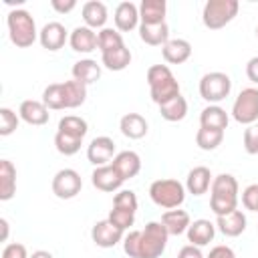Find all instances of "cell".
<instances>
[{
    "mask_svg": "<svg viewBox=\"0 0 258 258\" xmlns=\"http://www.w3.org/2000/svg\"><path fill=\"white\" fill-rule=\"evenodd\" d=\"M62 93H64V109H77L87 101V85L75 79L62 83Z\"/></svg>",
    "mask_w": 258,
    "mask_h": 258,
    "instance_id": "30",
    "label": "cell"
},
{
    "mask_svg": "<svg viewBox=\"0 0 258 258\" xmlns=\"http://www.w3.org/2000/svg\"><path fill=\"white\" fill-rule=\"evenodd\" d=\"M52 194L58 198V200H73L75 196L81 194L83 189V179H81V173L73 167H64V169H58L52 177Z\"/></svg>",
    "mask_w": 258,
    "mask_h": 258,
    "instance_id": "9",
    "label": "cell"
},
{
    "mask_svg": "<svg viewBox=\"0 0 258 258\" xmlns=\"http://www.w3.org/2000/svg\"><path fill=\"white\" fill-rule=\"evenodd\" d=\"M230 91H232V79L222 71L206 73L200 79V95L210 105H218L220 101H224L230 95Z\"/></svg>",
    "mask_w": 258,
    "mask_h": 258,
    "instance_id": "7",
    "label": "cell"
},
{
    "mask_svg": "<svg viewBox=\"0 0 258 258\" xmlns=\"http://www.w3.org/2000/svg\"><path fill=\"white\" fill-rule=\"evenodd\" d=\"M6 24H8V34H10V40L12 44H16L18 48H28L34 44V40L38 38V30H36V24H34V18L28 10L24 8H16V10H10L8 12V18H6Z\"/></svg>",
    "mask_w": 258,
    "mask_h": 258,
    "instance_id": "3",
    "label": "cell"
},
{
    "mask_svg": "<svg viewBox=\"0 0 258 258\" xmlns=\"http://www.w3.org/2000/svg\"><path fill=\"white\" fill-rule=\"evenodd\" d=\"M149 198L155 206L163 210H175L185 200V185L177 179H155L149 185Z\"/></svg>",
    "mask_w": 258,
    "mask_h": 258,
    "instance_id": "4",
    "label": "cell"
},
{
    "mask_svg": "<svg viewBox=\"0 0 258 258\" xmlns=\"http://www.w3.org/2000/svg\"><path fill=\"white\" fill-rule=\"evenodd\" d=\"M125 238V232L121 228H117L115 224H111L109 220H99L93 224L91 228V240L99 246V248H113L117 246L121 240Z\"/></svg>",
    "mask_w": 258,
    "mask_h": 258,
    "instance_id": "10",
    "label": "cell"
},
{
    "mask_svg": "<svg viewBox=\"0 0 258 258\" xmlns=\"http://www.w3.org/2000/svg\"><path fill=\"white\" fill-rule=\"evenodd\" d=\"M16 194V167L10 159L0 161V200L8 202Z\"/></svg>",
    "mask_w": 258,
    "mask_h": 258,
    "instance_id": "28",
    "label": "cell"
},
{
    "mask_svg": "<svg viewBox=\"0 0 258 258\" xmlns=\"http://www.w3.org/2000/svg\"><path fill=\"white\" fill-rule=\"evenodd\" d=\"M139 236H141V230H131L123 238V250L129 258H139Z\"/></svg>",
    "mask_w": 258,
    "mask_h": 258,
    "instance_id": "41",
    "label": "cell"
},
{
    "mask_svg": "<svg viewBox=\"0 0 258 258\" xmlns=\"http://www.w3.org/2000/svg\"><path fill=\"white\" fill-rule=\"evenodd\" d=\"M2 258H30V256H28V250H26L24 244L12 242V244H6V246H4Z\"/></svg>",
    "mask_w": 258,
    "mask_h": 258,
    "instance_id": "44",
    "label": "cell"
},
{
    "mask_svg": "<svg viewBox=\"0 0 258 258\" xmlns=\"http://www.w3.org/2000/svg\"><path fill=\"white\" fill-rule=\"evenodd\" d=\"M216 226L224 236L236 238L246 230V216H244L242 210H234V212H230L226 216H218L216 218Z\"/></svg>",
    "mask_w": 258,
    "mask_h": 258,
    "instance_id": "20",
    "label": "cell"
},
{
    "mask_svg": "<svg viewBox=\"0 0 258 258\" xmlns=\"http://www.w3.org/2000/svg\"><path fill=\"white\" fill-rule=\"evenodd\" d=\"M42 103L52 109V111H60L64 109V93H62V83H52L42 91Z\"/></svg>",
    "mask_w": 258,
    "mask_h": 258,
    "instance_id": "36",
    "label": "cell"
},
{
    "mask_svg": "<svg viewBox=\"0 0 258 258\" xmlns=\"http://www.w3.org/2000/svg\"><path fill=\"white\" fill-rule=\"evenodd\" d=\"M246 77H248L254 85H258V56H252V58L246 62Z\"/></svg>",
    "mask_w": 258,
    "mask_h": 258,
    "instance_id": "48",
    "label": "cell"
},
{
    "mask_svg": "<svg viewBox=\"0 0 258 258\" xmlns=\"http://www.w3.org/2000/svg\"><path fill=\"white\" fill-rule=\"evenodd\" d=\"M242 206L250 212H258V183H250L242 191Z\"/></svg>",
    "mask_w": 258,
    "mask_h": 258,
    "instance_id": "43",
    "label": "cell"
},
{
    "mask_svg": "<svg viewBox=\"0 0 258 258\" xmlns=\"http://www.w3.org/2000/svg\"><path fill=\"white\" fill-rule=\"evenodd\" d=\"M81 14H83L85 26H89V28H93V30H95V28H105V22H107V18H109L107 6H105L103 2H99V0H89V2H85Z\"/></svg>",
    "mask_w": 258,
    "mask_h": 258,
    "instance_id": "21",
    "label": "cell"
},
{
    "mask_svg": "<svg viewBox=\"0 0 258 258\" xmlns=\"http://www.w3.org/2000/svg\"><path fill=\"white\" fill-rule=\"evenodd\" d=\"M187 242L189 244H194V246H208L212 240H214V236H216V226L210 222V220H204V218H200V220H194L191 224H189V228H187Z\"/></svg>",
    "mask_w": 258,
    "mask_h": 258,
    "instance_id": "19",
    "label": "cell"
},
{
    "mask_svg": "<svg viewBox=\"0 0 258 258\" xmlns=\"http://www.w3.org/2000/svg\"><path fill=\"white\" fill-rule=\"evenodd\" d=\"M91 181L97 189L101 191H117L121 185H123V177L121 173L113 167V163H107V165H99L93 169L91 173Z\"/></svg>",
    "mask_w": 258,
    "mask_h": 258,
    "instance_id": "13",
    "label": "cell"
},
{
    "mask_svg": "<svg viewBox=\"0 0 258 258\" xmlns=\"http://www.w3.org/2000/svg\"><path fill=\"white\" fill-rule=\"evenodd\" d=\"M177 258H206L200 250V246H194V244H185L179 252H177Z\"/></svg>",
    "mask_w": 258,
    "mask_h": 258,
    "instance_id": "46",
    "label": "cell"
},
{
    "mask_svg": "<svg viewBox=\"0 0 258 258\" xmlns=\"http://www.w3.org/2000/svg\"><path fill=\"white\" fill-rule=\"evenodd\" d=\"M69 36H71V34L67 32L64 24H60V22L52 20V22H46V24L40 28L38 40H40L42 48H46V50L54 52V50H58V48H62V46H64V42L69 40Z\"/></svg>",
    "mask_w": 258,
    "mask_h": 258,
    "instance_id": "12",
    "label": "cell"
},
{
    "mask_svg": "<svg viewBox=\"0 0 258 258\" xmlns=\"http://www.w3.org/2000/svg\"><path fill=\"white\" fill-rule=\"evenodd\" d=\"M107 220L125 232V230H129V228L135 224V212H129V210H121V208H113V210L109 212Z\"/></svg>",
    "mask_w": 258,
    "mask_h": 258,
    "instance_id": "39",
    "label": "cell"
},
{
    "mask_svg": "<svg viewBox=\"0 0 258 258\" xmlns=\"http://www.w3.org/2000/svg\"><path fill=\"white\" fill-rule=\"evenodd\" d=\"M240 10L238 0H208L202 10V22L210 30L224 28L230 24Z\"/></svg>",
    "mask_w": 258,
    "mask_h": 258,
    "instance_id": "5",
    "label": "cell"
},
{
    "mask_svg": "<svg viewBox=\"0 0 258 258\" xmlns=\"http://www.w3.org/2000/svg\"><path fill=\"white\" fill-rule=\"evenodd\" d=\"M0 226H2V240H6L8 238V220L0 218Z\"/></svg>",
    "mask_w": 258,
    "mask_h": 258,
    "instance_id": "50",
    "label": "cell"
},
{
    "mask_svg": "<svg viewBox=\"0 0 258 258\" xmlns=\"http://www.w3.org/2000/svg\"><path fill=\"white\" fill-rule=\"evenodd\" d=\"M58 131L67 133V135H73V137H85L87 131H89V125L83 117L79 115H64L60 121H58Z\"/></svg>",
    "mask_w": 258,
    "mask_h": 258,
    "instance_id": "35",
    "label": "cell"
},
{
    "mask_svg": "<svg viewBox=\"0 0 258 258\" xmlns=\"http://www.w3.org/2000/svg\"><path fill=\"white\" fill-rule=\"evenodd\" d=\"M161 224L165 226V230H167L169 236H179V234L187 232V228H189V224H191V218H189V214H187L185 210L175 208V210L163 212Z\"/></svg>",
    "mask_w": 258,
    "mask_h": 258,
    "instance_id": "24",
    "label": "cell"
},
{
    "mask_svg": "<svg viewBox=\"0 0 258 258\" xmlns=\"http://www.w3.org/2000/svg\"><path fill=\"white\" fill-rule=\"evenodd\" d=\"M256 36H258V26H256Z\"/></svg>",
    "mask_w": 258,
    "mask_h": 258,
    "instance_id": "51",
    "label": "cell"
},
{
    "mask_svg": "<svg viewBox=\"0 0 258 258\" xmlns=\"http://www.w3.org/2000/svg\"><path fill=\"white\" fill-rule=\"evenodd\" d=\"M167 230L161 222H149L139 236V258H159L167 246Z\"/></svg>",
    "mask_w": 258,
    "mask_h": 258,
    "instance_id": "6",
    "label": "cell"
},
{
    "mask_svg": "<svg viewBox=\"0 0 258 258\" xmlns=\"http://www.w3.org/2000/svg\"><path fill=\"white\" fill-rule=\"evenodd\" d=\"M50 6H52L56 12H60V14H67V12L75 10L77 2H75V0H50Z\"/></svg>",
    "mask_w": 258,
    "mask_h": 258,
    "instance_id": "47",
    "label": "cell"
},
{
    "mask_svg": "<svg viewBox=\"0 0 258 258\" xmlns=\"http://www.w3.org/2000/svg\"><path fill=\"white\" fill-rule=\"evenodd\" d=\"M210 210L216 214V218L238 210V181L232 173H220L212 179Z\"/></svg>",
    "mask_w": 258,
    "mask_h": 258,
    "instance_id": "1",
    "label": "cell"
},
{
    "mask_svg": "<svg viewBox=\"0 0 258 258\" xmlns=\"http://www.w3.org/2000/svg\"><path fill=\"white\" fill-rule=\"evenodd\" d=\"M139 38L149 46H163L169 40V28L161 24H139Z\"/></svg>",
    "mask_w": 258,
    "mask_h": 258,
    "instance_id": "29",
    "label": "cell"
},
{
    "mask_svg": "<svg viewBox=\"0 0 258 258\" xmlns=\"http://www.w3.org/2000/svg\"><path fill=\"white\" fill-rule=\"evenodd\" d=\"M165 12H167L165 0H143L139 4L141 24H161L165 22Z\"/></svg>",
    "mask_w": 258,
    "mask_h": 258,
    "instance_id": "25",
    "label": "cell"
},
{
    "mask_svg": "<svg viewBox=\"0 0 258 258\" xmlns=\"http://www.w3.org/2000/svg\"><path fill=\"white\" fill-rule=\"evenodd\" d=\"M69 44L75 52H93L95 48H99L97 44V32L89 26H77L73 28L71 36H69Z\"/></svg>",
    "mask_w": 258,
    "mask_h": 258,
    "instance_id": "18",
    "label": "cell"
},
{
    "mask_svg": "<svg viewBox=\"0 0 258 258\" xmlns=\"http://www.w3.org/2000/svg\"><path fill=\"white\" fill-rule=\"evenodd\" d=\"M228 123H230V117H228L226 109H222L220 105H208L200 113V127L224 131L228 127Z\"/></svg>",
    "mask_w": 258,
    "mask_h": 258,
    "instance_id": "26",
    "label": "cell"
},
{
    "mask_svg": "<svg viewBox=\"0 0 258 258\" xmlns=\"http://www.w3.org/2000/svg\"><path fill=\"white\" fill-rule=\"evenodd\" d=\"M163 60L169 64H181L191 56V44L185 38H169L161 46Z\"/></svg>",
    "mask_w": 258,
    "mask_h": 258,
    "instance_id": "16",
    "label": "cell"
},
{
    "mask_svg": "<svg viewBox=\"0 0 258 258\" xmlns=\"http://www.w3.org/2000/svg\"><path fill=\"white\" fill-rule=\"evenodd\" d=\"M137 206H139L137 196H135V191H131V189H121V191H117L115 198H113V208L137 212Z\"/></svg>",
    "mask_w": 258,
    "mask_h": 258,
    "instance_id": "40",
    "label": "cell"
},
{
    "mask_svg": "<svg viewBox=\"0 0 258 258\" xmlns=\"http://www.w3.org/2000/svg\"><path fill=\"white\" fill-rule=\"evenodd\" d=\"M101 62L109 71H115V73L125 71L131 64V50L127 46H121V48H115L111 52H103L101 54Z\"/></svg>",
    "mask_w": 258,
    "mask_h": 258,
    "instance_id": "31",
    "label": "cell"
},
{
    "mask_svg": "<svg viewBox=\"0 0 258 258\" xmlns=\"http://www.w3.org/2000/svg\"><path fill=\"white\" fill-rule=\"evenodd\" d=\"M115 26L119 32H129L133 28H137L141 24L139 20V6H135L133 2H119L117 8H115Z\"/></svg>",
    "mask_w": 258,
    "mask_h": 258,
    "instance_id": "15",
    "label": "cell"
},
{
    "mask_svg": "<svg viewBox=\"0 0 258 258\" xmlns=\"http://www.w3.org/2000/svg\"><path fill=\"white\" fill-rule=\"evenodd\" d=\"M18 121H20V115H16L8 107H0V135L2 137L12 135L18 129Z\"/></svg>",
    "mask_w": 258,
    "mask_h": 258,
    "instance_id": "38",
    "label": "cell"
},
{
    "mask_svg": "<svg viewBox=\"0 0 258 258\" xmlns=\"http://www.w3.org/2000/svg\"><path fill=\"white\" fill-rule=\"evenodd\" d=\"M115 155H117V153H115V141H113L111 137H107V135L95 137V139L89 143V147H87V159H89L95 167L107 165Z\"/></svg>",
    "mask_w": 258,
    "mask_h": 258,
    "instance_id": "11",
    "label": "cell"
},
{
    "mask_svg": "<svg viewBox=\"0 0 258 258\" xmlns=\"http://www.w3.org/2000/svg\"><path fill=\"white\" fill-rule=\"evenodd\" d=\"M212 173L206 165H198L194 169H189L187 179H185V189L194 196H204L210 187H212Z\"/></svg>",
    "mask_w": 258,
    "mask_h": 258,
    "instance_id": "22",
    "label": "cell"
},
{
    "mask_svg": "<svg viewBox=\"0 0 258 258\" xmlns=\"http://www.w3.org/2000/svg\"><path fill=\"white\" fill-rule=\"evenodd\" d=\"M206 258H236V254H234V250L230 246L220 244V246H214Z\"/></svg>",
    "mask_w": 258,
    "mask_h": 258,
    "instance_id": "45",
    "label": "cell"
},
{
    "mask_svg": "<svg viewBox=\"0 0 258 258\" xmlns=\"http://www.w3.org/2000/svg\"><path fill=\"white\" fill-rule=\"evenodd\" d=\"M224 141V131H218V129H206V127H200L198 133H196V145L204 151H214L222 145Z\"/></svg>",
    "mask_w": 258,
    "mask_h": 258,
    "instance_id": "34",
    "label": "cell"
},
{
    "mask_svg": "<svg viewBox=\"0 0 258 258\" xmlns=\"http://www.w3.org/2000/svg\"><path fill=\"white\" fill-rule=\"evenodd\" d=\"M232 117L240 125H254L258 121V89L246 87L238 93L232 105Z\"/></svg>",
    "mask_w": 258,
    "mask_h": 258,
    "instance_id": "8",
    "label": "cell"
},
{
    "mask_svg": "<svg viewBox=\"0 0 258 258\" xmlns=\"http://www.w3.org/2000/svg\"><path fill=\"white\" fill-rule=\"evenodd\" d=\"M147 121L139 113H127L119 121V129L127 139H141L147 135Z\"/></svg>",
    "mask_w": 258,
    "mask_h": 258,
    "instance_id": "27",
    "label": "cell"
},
{
    "mask_svg": "<svg viewBox=\"0 0 258 258\" xmlns=\"http://www.w3.org/2000/svg\"><path fill=\"white\" fill-rule=\"evenodd\" d=\"M159 115L169 123H177V121L185 119V115H187V101L181 95H177V97L169 99L167 103L159 105Z\"/></svg>",
    "mask_w": 258,
    "mask_h": 258,
    "instance_id": "32",
    "label": "cell"
},
{
    "mask_svg": "<svg viewBox=\"0 0 258 258\" xmlns=\"http://www.w3.org/2000/svg\"><path fill=\"white\" fill-rule=\"evenodd\" d=\"M244 149L246 153L250 155H256L258 153V125H248L244 129Z\"/></svg>",
    "mask_w": 258,
    "mask_h": 258,
    "instance_id": "42",
    "label": "cell"
},
{
    "mask_svg": "<svg viewBox=\"0 0 258 258\" xmlns=\"http://www.w3.org/2000/svg\"><path fill=\"white\" fill-rule=\"evenodd\" d=\"M113 167L121 173L123 179H131L135 177L139 171H141V157L139 153L131 151V149H125V151H119L115 157H113Z\"/></svg>",
    "mask_w": 258,
    "mask_h": 258,
    "instance_id": "17",
    "label": "cell"
},
{
    "mask_svg": "<svg viewBox=\"0 0 258 258\" xmlns=\"http://www.w3.org/2000/svg\"><path fill=\"white\" fill-rule=\"evenodd\" d=\"M18 115H20V119H22L24 123L34 125V127L48 123V117H50L48 107H46L42 101H34V99L22 101L20 107H18Z\"/></svg>",
    "mask_w": 258,
    "mask_h": 258,
    "instance_id": "14",
    "label": "cell"
},
{
    "mask_svg": "<svg viewBox=\"0 0 258 258\" xmlns=\"http://www.w3.org/2000/svg\"><path fill=\"white\" fill-rule=\"evenodd\" d=\"M71 73H73L75 81H79L83 85H93L101 79V64L93 58H81L73 64Z\"/></svg>",
    "mask_w": 258,
    "mask_h": 258,
    "instance_id": "23",
    "label": "cell"
},
{
    "mask_svg": "<svg viewBox=\"0 0 258 258\" xmlns=\"http://www.w3.org/2000/svg\"><path fill=\"white\" fill-rule=\"evenodd\" d=\"M97 44H99L101 54H103V52H111V50H115V48L125 46L121 32H119L117 28H107V26H105V28H101V30L97 32Z\"/></svg>",
    "mask_w": 258,
    "mask_h": 258,
    "instance_id": "33",
    "label": "cell"
},
{
    "mask_svg": "<svg viewBox=\"0 0 258 258\" xmlns=\"http://www.w3.org/2000/svg\"><path fill=\"white\" fill-rule=\"evenodd\" d=\"M147 85H149V95L151 101L159 107L167 103L169 99L181 95L179 93V83L173 77L171 69L167 64H153L147 69Z\"/></svg>",
    "mask_w": 258,
    "mask_h": 258,
    "instance_id": "2",
    "label": "cell"
},
{
    "mask_svg": "<svg viewBox=\"0 0 258 258\" xmlns=\"http://www.w3.org/2000/svg\"><path fill=\"white\" fill-rule=\"evenodd\" d=\"M81 145H83V139L81 137H73V135L62 133V131H56V135H54V147L62 155H75V153H79Z\"/></svg>",
    "mask_w": 258,
    "mask_h": 258,
    "instance_id": "37",
    "label": "cell"
},
{
    "mask_svg": "<svg viewBox=\"0 0 258 258\" xmlns=\"http://www.w3.org/2000/svg\"><path fill=\"white\" fill-rule=\"evenodd\" d=\"M30 258H54V256L48 250H36V252L30 254Z\"/></svg>",
    "mask_w": 258,
    "mask_h": 258,
    "instance_id": "49",
    "label": "cell"
}]
</instances>
